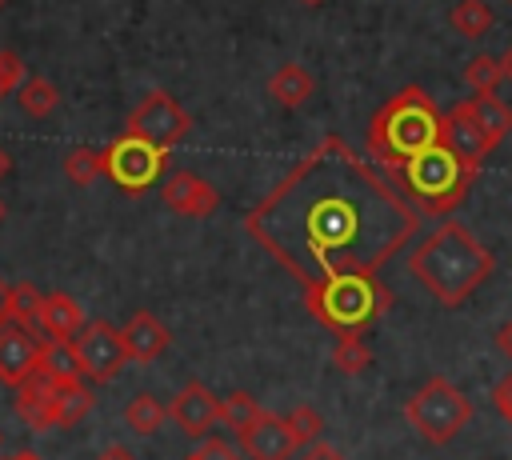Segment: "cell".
I'll return each mask as SVG.
<instances>
[{
	"instance_id": "43",
	"label": "cell",
	"mask_w": 512,
	"mask_h": 460,
	"mask_svg": "<svg viewBox=\"0 0 512 460\" xmlns=\"http://www.w3.org/2000/svg\"><path fill=\"white\" fill-rule=\"evenodd\" d=\"M0 8H4V0H0Z\"/></svg>"
},
{
	"instance_id": "21",
	"label": "cell",
	"mask_w": 512,
	"mask_h": 460,
	"mask_svg": "<svg viewBox=\"0 0 512 460\" xmlns=\"http://www.w3.org/2000/svg\"><path fill=\"white\" fill-rule=\"evenodd\" d=\"M448 24H452L456 36L476 40V36H484V32L492 28V8H488L484 0H456V4L448 8Z\"/></svg>"
},
{
	"instance_id": "2",
	"label": "cell",
	"mask_w": 512,
	"mask_h": 460,
	"mask_svg": "<svg viewBox=\"0 0 512 460\" xmlns=\"http://www.w3.org/2000/svg\"><path fill=\"white\" fill-rule=\"evenodd\" d=\"M440 136H444V116L436 112L432 96L416 84H408L400 96L380 104L376 116L368 120V148L384 164H404L424 148L440 144Z\"/></svg>"
},
{
	"instance_id": "3",
	"label": "cell",
	"mask_w": 512,
	"mask_h": 460,
	"mask_svg": "<svg viewBox=\"0 0 512 460\" xmlns=\"http://www.w3.org/2000/svg\"><path fill=\"white\" fill-rule=\"evenodd\" d=\"M308 308L320 324H328L336 336H364V328L388 308V288L376 276L348 272L332 276L316 288H308Z\"/></svg>"
},
{
	"instance_id": "40",
	"label": "cell",
	"mask_w": 512,
	"mask_h": 460,
	"mask_svg": "<svg viewBox=\"0 0 512 460\" xmlns=\"http://www.w3.org/2000/svg\"><path fill=\"white\" fill-rule=\"evenodd\" d=\"M300 4H308V8H312V4H324V0H300Z\"/></svg>"
},
{
	"instance_id": "13",
	"label": "cell",
	"mask_w": 512,
	"mask_h": 460,
	"mask_svg": "<svg viewBox=\"0 0 512 460\" xmlns=\"http://www.w3.org/2000/svg\"><path fill=\"white\" fill-rule=\"evenodd\" d=\"M456 156H460V164H468V168H476L480 172V160L496 148L488 136H484V128L464 112V104H456L448 116H444V136H440Z\"/></svg>"
},
{
	"instance_id": "1",
	"label": "cell",
	"mask_w": 512,
	"mask_h": 460,
	"mask_svg": "<svg viewBox=\"0 0 512 460\" xmlns=\"http://www.w3.org/2000/svg\"><path fill=\"white\" fill-rule=\"evenodd\" d=\"M408 272L436 304L456 308L492 276V252L460 220H444L408 256Z\"/></svg>"
},
{
	"instance_id": "11",
	"label": "cell",
	"mask_w": 512,
	"mask_h": 460,
	"mask_svg": "<svg viewBox=\"0 0 512 460\" xmlns=\"http://www.w3.org/2000/svg\"><path fill=\"white\" fill-rule=\"evenodd\" d=\"M40 356H44V340L32 336V328L20 324H0V380L8 388H20L32 372H40Z\"/></svg>"
},
{
	"instance_id": "18",
	"label": "cell",
	"mask_w": 512,
	"mask_h": 460,
	"mask_svg": "<svg viewBox=\"0 0 512 460\" xmlns=\"http://www.w3.org/2000/svg\"><path fill=\"white\" fill-rule=\"evenodd\" d=\"M312 88H316L312 72H308L304 64H296V60L280 64V68L268 76V96H272L276 104H284V108H300V104L312 96Z\"/></svg>"
},
{
	"instance_id": "24",
	"label": "cell",
	"mask_w": 512,
	"mask_h": 460,
	"mask_svg": "<svg viewBox=\"0 0 512 460\" xmlns=\"http://www.w3.org/2000/svg\"><path fill=\"white\" fill-rule=\"evenodd\" d=\"M372 364V348L364 336H336V348H332V368L344 372V376H356Z\"/></svg>"
},
{
	"instance_id": "8",
	"label": "cell",
	"mask_w": 512,
	"mask_h": 460,
	"mask_svg": "<svg viewBox=\"0 0 512 460\" xmlns=\"http://www.w3.org/2000/svg\"><path fill=\"white\" fill-rule=\"evenodd\" d=\"M72 352H76L80 376L92 380V384H108V380H116L120 368L128 364L124 332L112 328L108 320H92V324H84V332L72 340Z\"/></svg>"
},
{
	"instance_id": "35",
	"label": "cell",
	"mask_w": 512,
	"mask_h": 460,
	"mask_svg": "<svg viewBox=\"0 0 512 460\" xmlns=\"http://www.w3.org/2000/svg\"><path fill=\"white\" fill-rule=\"evenodd\" d=\"M8 320H12V284L0 280V324H8Z\"/></svg>"
},
{
	"instance_id": "36",
	"label": "cell",
	"mask_w": 512,
	"mask_h": 460,
	"mask_svg": "<svg viewBox=\"0 0 512 460\" xmlns=\"http://www.w3.org/2000/svg\"><path fill=\"white\" fill-rule=\"evenodd\" d=\"M96 460H136V456H132L128 448H120V444H112V448H104V452H100Z\"/></svg>"
},
{
	"instance_id": "44",
	"label": "cell",
	"mask_w": 512,
	"mask_h": 460,
	"mask_svg": "<svg viewBox=\"0 0 512 460\" xmlns=\"http://www.w3.org/2000/svg\"><path fill=\"white\" fill-rule=\"evenodd\" d=\"M188 460H192V456H188Z\"/></svg>"
},
{
	"instance_id": "9",
	"label": "cell",
	"mask_w": 512,
	"mask_h": 460,
	"mask_svg": "<svg viewBox=\"0 0 512 460\" xmlns=\"http://www.w3.org/2000/svg\"><path fill=\"white\" fill-rule=\"evenodd\" d=\"M168 420H172L184 436L204 440V436L220 424V396L208 392L200 380H188V384L176 392V400L168 404Z\"/></svg>"
},
{
	"instance_id": "37",
	"label": "cell",
	"mask_w": 512,
	"mask_h": 460,
	"mask_svg": "<svg viewBox=\"0 0 512 460\" xmlns=\"http://www.w3.org/2000/svg\"><path fill=\"white\" fill-rule=\"evenodd\" d=\"M500 76H504V80H512V44L500 52Z\"/></svg>"
},
{
	"instance_id": "31",
	"label": "cell",
	"mask_w": 512,
	"mask_h": 460,
	"mask_svg": "<svg viewBox=\"0 0 512 460\" xmlns=\"http://www.w3.org/2000/svg\"><path fill=\"white\" fill-rule=\"evenodd\" d=\"M20 80H24V60H20L16 52L0 48V100H4Z\"/></svg>"
},
{
	"instance_id": "30",
	"label": "cell",
	"mask_w": 512,
	"mask_h": 460,
	"mask_svg": "<svg viewBox=\"0 0 512 460\" xmlns=\"http://www.w3.org/2000/svg\"><path fill=\"white\" fill-rule=\"evenodd\" d=\"M192 460H244L240 448L232 440H220V436H204L192 452Z\"/></svg>"
},
{
	"instance_id": "15",
	"label": "cell",
	"mask_w": 512,
	"mask_h": 460,
	"mask_svg": "<svg viewBox=\"0 0 512 460\" xmlns=\"http://www.w3.org/2000/svg\"><path fill=\"white\" fill-rule=\"evenodd\" d=\"M40 332L44 340H64L72 344L84 332V312L68 292H48L44 296V312H40Z\"/></svg>"
},
{
	"instance_id": "19",
	"label": "cell",
	"mask_w": 512,
	"mask_h": 460,
	"mask_svg": "<svg viewBox=\"0 0 512 460\" xmlns=\"http://www.w3.org/2000/svg\"><path fill=\"white\" fill-rule=\"evenodd\" d=\"M464 112L484 128V136L492 144H500L508 132H512V108L496 96V92H476L472 100H464Z\"/></svg>"
},
{
	"instance_id": "17",
	"label": "cell",
	"mask_w": 512,
	"mask_h": 460,
	"mask_svg": "<svg viewBox=\"0 0 512 460\" xmlns=\"http://www.w3.org/2000/svg\"><path fill=\"white\" fill-rule=\"evenodd\" d=\"M92 404H96V392L80 376L56 380V388H52V424L56 428H76L92 412Z\"/></svg>"
},
{
	"instance_id": "7",
	"label": "cell",
	"mask_w": 512,
	"mask_h": 460,
	"mask_svg": "<svg viewBox=\"0 0 512 460\" xmlns=\"http://www.w3.org/2000/svg\"><path fill=\"white\" fill-rule=\"evenodd\" d=\"M100 156H104V176L116 188H124V192L152 188L160 180L164 164H168V152L164 148H156V144H148L140 136H128V132L116 136L108 148H100Z\"/></svg>"
},
{
	"instance_id": "26",
	"label": "cell",
	"mask_w": 512,
	"mask_h": 460,
	"mask_svg": "<svg viewBox=\"0 0 512 460\" xmlns=\"http://www.w3.org/2000/svg\"><path fill=\"white\" fill-rule=\"evenodd\" d=\"M64 176L84 188V184H92L96 176H104V156H100L96 148H72V152L64 156Z\"/></svg>"
},
{
	"instance_id": "5",
	"label": "cell",
	"mask_w": 512,
	"mask_h": 460,
	"mask_svg": "<svg viewBox=\"0 0 512 460\" xmlns=\"http://www.w3.org/2000/svg\"><path fill=\"white\" fill-rule=\"evenodd\" d=\"M404 416L428 444H448L472 420V400L448 376H432L408 396Z\"/></svg>"
},
{
	"instance_id": "23",
	"label": "cell",
	"mask_w": 512,
	"mask_h": 460,
	"mask_svg": "<svg viewBox=\"0 0 512 460\" xmlns=\"http://www.w3.org/2000/svg\"><path fill=\"white\" fill-rule=\"evenodd\" d=\"M44 296H48V292H40L32 280L12 284V324H20V328H40Z\"/></svg>"
},
{
	"instance_id": "12",
	"label": "cell",
	"mask_w": 512,
	"mask_h": 460,
	"mask_svg": "<svg viewBox=\"0 0 512 460\" xmlns=\"http://www.w3.org/2000/svg\"><path fill=\"white\" fill-rule=\"evenodd\" d=\"M160 200L176 212V216H188V220H200V216H212L216 204H220V192L200 180L196 172H172L160 188Z\"/></svg>"
},
{
	"instance_id": "42",
	"label": "cell",
	"mask_w": 512,
	"mask_h": 460,
	"mask_svg": "<svg viewBox=\"0 0 512 460\" xmlns=\"http://www.w3.org/2000/svg\"><path fill=\"white\" fill-rule=\"evenodd\" d=\"M0 444H4V432H0Z\"/></svg>"
},
{
	"instance_id": "4",
	"label": "cell",
	"mask_w": 512,
	"mask_h": 460,
	"mask_svg": "<svg viewBox=\"0 0 512 460\" xmlns=\"http://www.w3.org/2000/svg\"><path fill=\"white\" fill-rule=\"evenodd\" d=\"M396 176H400L404 192L416 196L432 216H448L468 196V188L476 180V168L460 164V156L440 140V144L424 148L420 156L396 164Z\"/></svg>"
},
{
	"instance_id": "25",
	"label": "cell",
	"mask_w": 512,
	"mask_h": 460,
	"mask_svg": "<svg viewBox=\"0 0 512 460\" xmlns=\"http://www.w3.org/2000/svg\"><path fill=\"white\" fill-rule=\"evenodd\" d=\"M264 408L248 396V392H228L224 400H220V424H228L232 428V436H240L256 416H260Z\"/></svg>"
},
{
	"instance_id": "33",
	"label": "cell",
	"mask_w": 512,
	"mask_h": 460,
	"mask_svg": "<svg viewBox=\"0 0 512 460\" xmlns=\"http://www.w3.org/2000/svg\"><path fill=\"white\" fill-rule=\"evenodd\" d=\"M300 460H348L336 444H324V440H316V444H308V452L300 456Z\"/></svg>"
},
{
	"instance_id": "27",
	"label": "cell",
	"mask_w": 512,
	"mask_h": 460,
	"mask_svg": "<svg viewBox=\"0 0 512 460\" xmlns=\"http://www.w3.org/2000/svg\"><path fill=\"white\" fill-rule=\"evenodd\" d=\"M40 368H44L52 380H72V376H80L76 352H72V344H64V340H44V356H40Z\"/></svg>"
},
{
	"instance_id": "34",
	"label": "cell",
	"mask_w": 512,
	"mask_h": 460,
	"mask_svg": "<svg viewBox=\"0 0 512 460\" xmlns=\"http://www.w3.org/2000/svg\"><path fill=\"white\" fill-rule=\"evenodd\" d=\"M496 348H500V352L512 360V320H504V324L496 328Z\"/></svg>"
},
{
	"instance_id": "10",
	"label": "cell",
	"mask_w": 512,
	"mask_h": 460,
	"mask_svg": "<svg viewBox=\"0 0 512 460\" xmlns=\"http://www.w3.org/2000/svg\"><path fill=\"white\" fill-rule=\"evenodd\" d=\"M236 440H240V448H244L248 460H292L296 448H300V440L292 436L288 420L276 416V412H268V408H264Z\"/></svg>"
},
{
	"instance_id": "14",
	"label": "cell",
	"mask_w": 512,
	"mask_h": 460,
	"mask_svg": "<svg viewBox=\"0 0 512 460\" xmlns=\"http://www.w3.org/2000/svg\"><path fill=\"white\" fill-rule=\"evenodd\" d=\"M52 388H56V380H52L44 368L32 372V376L16 388V416H20L32 432L56 428V424H52Z\"/></svg>"
},
{
	"instance_id": "39",
	"label": "cell",
	"mask_w": 512,
	"mask_h": 460,
	"mask_svg": "<svg viewBox=\"0 0 512 460\" xmlns=\"http://www.w3.org/2000/svg\"><path fill=\"white\" fill-rule=\"evenodd\" d=\"M4 460H40L36 452H16V456H4Z\"/></svg>"
},
{
	"instance_id": "32",
	"label": "cell",
	"mask_w": 512,
	"mask_h": 460,
	"mask_svg": "<svg viewBox=\"0 0 512 460\" xmlns=\"http://www.w3.org/2000/svg\"><path fill=\"white\" fill-rule=\"evenodd\" d=\"M492 404H496V412L512 424V372H508V376H500V380L492 384Z\"/></svg>"
},
{
	"instance_id": "22",
	"label": "cell",
	"mask_w": 512,
	"mask_h": 460,
	"mask_svg": "<svg viewBox=\"0 0 512 460\" xmlns=\"http://www.w3.org/2000/svg\"><path fill=\"white\" fill-rule=\"evenodd\" d=\"M16 104L24 108V116L44 120L48 112H56L60 92H56V84H52L48 76H28V80H24V88H20V100H16Z\"/></svg>"
},
{
	"instance_id": "29",
	"label": "cell",
	"mask_w": 512,
	"mask_h": 460,
	"mask_svg": "<svg viewBox=\"0 0 512 460\" xmlns=\"http://www.w3.org/2000/svg\"><path fill=\"white\" fill-rule=\"evenodd\" d=\"M284 420H288V428H292V436H296L300 444H316L320 432H324V416H320L312 404H296Z\"/></svg>"
},
{
	"instance_id": "28",
	"label": "cell",
	"mask_w": 512,
	"mask_h": 460,
	"mask_svg": "<svg viewBox=\"0 0 512 460\" xmlns=\"http://www.w3.org/2000/svg\"><path fill=\"white\" fill-rule=\"evenodd\" d=\"M464 80L472 84V92H496V84L504 80L500 76V60L496 56H472L468 64H464Z\"/></svg>"
},
{
	"instance_id": "41",
	"label": "cell",
	"mask_w": 512,
	"mask_h": 460,
	"mask_svg": "<svg viewBox=\"0 0 512 460\" xmlns=\"http://www.w3.org/2000/svg\"><path fill=\"white\" fill-rule=\"evenodd\" d=\"M0 220H4V204H0Z\"/></svg>"
},
{
	"instance_id": "16",
	"label": "cell",
	"mask_w": 512,
	"mask_h": 460,
	"mask_svg": "<svg viewBox=\"0 0 512 460\" xmlns=\"http://www.w3.org/2000/svg\"><path fill=\"white\" fill-rule=\"evenodd\" d=\"M120 332L128 344V360H136V364H152L168 348V328L152 312H132V320Z\"/></svg>"
},
{
	"instance_id": "38",
	"label": "cell",
	"mask_w": 512,
	"mask_h": 460,
	"mask_svg": "<svg viewBox=\"0 0 512 460\" xmlns=\"http://www.w3.org/2000/svg\"><path fill=\"white\" fill-rule=\"evenodd\" d=\"M8 168H12V160H8V152H4V148H0V180H4V176H8Z\"/></svg>"
},
{
	"instance_id": "20",
	"label": "cell",
	"mask_w": 512,
	"mask_h": 460,
	"mask_svg": "<svg viewBox=\"0 0 512 460\" xmlns=\"http://www.w3.org/2000/svg\"><path fill=\"white\" fill-rule=\"evenodd\" d=\"M164 420H168V408H164L152 392H136V396L124 404V424H128L136 436H156Z\"/></svg>"
},
{
	"instance_id": "6",
	"label": "cell",
	"mask_w": 512,
	"mask_h": 460,
	"mask_svg": "<svg viewBox=\"0 0 512 460\" xmlns=\"http://www.w3.org/2000/svg\"><path fill=\"white\" fill-rule=\"evenodd\" d=\"M124 132H128V136H140V140H148V144H156V148H164V152H172V148L192 132V116L184 112V104H180L172 92L152 88V92H144L140 104L128 112Z\"/></svg>"
}]
</instances>
